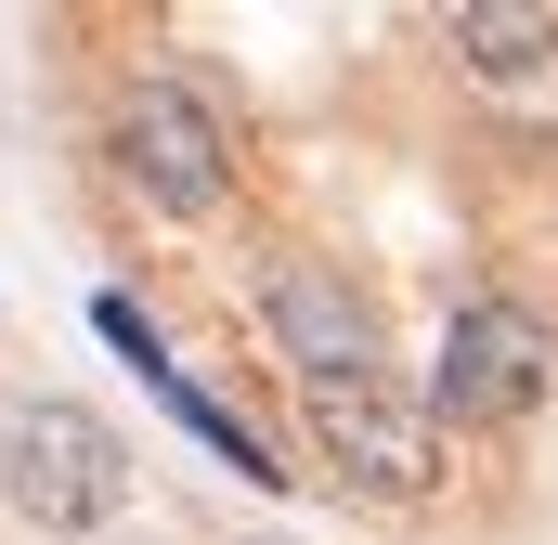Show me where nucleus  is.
Instances as JSON below:
<instances>
[{"label": "nucleus", "mask_w": 558, "mask_h": 545, "mask_svg": "<svg viewBox=\"0 0 558 545\" xmlns=\"http://www.w3.org/2000/svg\"><path fill=\"white\" fill-rule=\"evenodd\" d=\"M118 169H131V195L156 221H208L234 195V143H221V118L182 78H131L118 92Z\"/></svg>", "instance_id": "nucleus-3"}, {"label": "nucleus", "mask_w": 558, "mask_h": 545, "mask_svg": "<svg viewBox=\"0 0 558 545\" xmlns=\"http://www.w3.org/2000/svg\"><path fill=\"white\" fill-rule=\"evenodd\" d=\"M546 377H558V338H546V312H520V299H468V312L441 325L428 403L454 415V428H520V415L546 403Z\"/></svg>", "instance_id": "nucleus-2"}, {"label": "nucleus", "mask_w": 558, "mask_h": 545, "mask_svg": "<svg viewBox=\"0 0 558 545\" xmlns=\"http://www.w3.org/2000/svg\"><path fill=\"white\" fill-rule=\"evenodd\" d=\"M0 494H13V520L26 533H105L118 507H131V455H118V428L92 403H13V428H0Z\"/></svg>", "instance_id": "nucleus-1"}, {"label": "nucleus", "mask_w": 558, "mask_h": 545, "mask_svg": "<svg viewBox=\"0 0 558 545\" xmlns=\"http://www.w3.org/2000/svg\"><path fill=\"white\" fill-rule=\"evenodd\" d=\"M156 390H169V415H182V428H195V441H208V455H221L234 481H286L274 455H260V428H247V415H221V403H208V390H195V377H182V364H169Z\"/></svg>", "instance_id": "nucleus-7"}, {"label": "nucleus", "mask_w": 558, "mask_h": 545, "mask_svg": "<svg viewBox=\"0 0 558 545\" xmlns=\"http://www.w3.org/2000/svg\"><path fill=\"white\" fill-rule=\"evenodd\" d=\"M312 455H325L364 507H416L428 481H441L428 403H403L390 377H338V390H312Z\"/></svg>", "instance_id": "nucleus-4"}, {"label": "nucleus", "mask_w": 558, "mask_h": 545, "mask_svg": "<svg viewBox=\"0 0 558 545\" xmlns=\"http://www.w3.org/2000/svg\"><path fill=\"white\" fill-rule=\"evenodd\" d=\"M260 312H274V351L299 364V390H338V377H390V338H377L364 286H338L325 261H286L274 286H260Z\"/></svg>", "instance_id": "nucleus-5"}, {"label": "nucleus", "mask_w": 558, "mask_h": 545, "mask_svg": "<svg viewBox=\"0 0 558 545\" xmlns=\"http://www.w3.org/2000/svg\"><path fill=\"white\" fill-rule=\"evenodd\" d=\"M441 39H454L481 78H546L558 65V0H454Z\"/></svg>", "instance_id": "nucleus-6"}]
</instances>
